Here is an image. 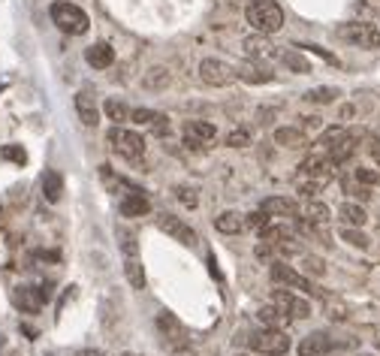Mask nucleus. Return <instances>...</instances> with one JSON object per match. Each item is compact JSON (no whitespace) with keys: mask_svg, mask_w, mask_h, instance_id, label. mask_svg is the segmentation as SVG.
Wrapping results in <instances>:
<instances>
[{"mask_svg":"<svg viewBox=\"0 0 380 356\" xmlns=\"http://www.w3.org/2000/svg\"><path fill=\"white\" fill-rule=\"evenodd\" d=\"M245 18L257 34H278L284 27V9L278 6V0H251L245 9Z\"/></svg>","mask_w":380,"mask_h":356,"instance_id":"f257e3e1","label":"nucleus"},{"mask_svg":"<svg viewBox=\"0 0 380 356\" xmlns=\"http://www.w3.org/2000/svg\"><path fill=\"white\" fill-rule=\"evenodd\" d=\"M48 15H52L57 30H64V34H69V37H82V34H88V27H91L88 13L82 6L69 4V0H57V4H52Z\"/></svg>","mask_w":380,"mask_h":356,"instance_id":"f03ea898","label":"nucleus"},{"mask_svg":"<svg viewBox=\"0 0 380 356\" xmlns=\"http://www.w3.org/2000/svg\"><path fill=\"white\" fill-rule=\"evenodd\" d=\"M245 341H247V348L257 350L259 356H284L293 348V341H290V335L284 329H266V327L245 335Z\"/></svg>","mask_w":380,"mask_h":356,"instance_id":"7ed1b4c3","label":"nucleus"},{"mask_svg":"<svg viewBox=\"0 0 380 356\" xmlns=\"http://www.w3.org/2000/svg\"><path fill=\"white\" fill-rule=\"evenodd\" d=\"M269 278H272V284H278V287L299 290V293H308V296H317V299L326 296V293L320 290V287H314L308 275L296 272L293 266H287V263H272V269H269Z\"/></svg>","mask_w":380,"mask_h":356,"instance_id":"20e7f679","label":"nucleus"},{"mask_svg":"<svg viewBox=\"0 0 380 356\" xmlns=\"http://www.w3.org/2000/svg\"><path fill=\"white\" fill-rule=\"evenodd\" d=\"M106 139H109V145H112V151H118V154L127 157V160H142L145 157V136L136 133V130H127L124 124H115L106 133Z\"/></svg>","mask_w":380,"mask_h":356,"instance_id":"39448f33","label":"nucleus"},{"mask_svg":"<svg viewBox=\"0 0 380 356\" xmlns=\"http://www.w3.org/2000/svg\"><path fill=\"white\" fill-rule=\"evenodd\" d=\"M335 37L356 48H380V30L368 22H347L335 30Z\"/></svg>","mask_w":380,"mask_h":356,"instance_id":"423d86ee","label":"nucleus"},{"mask_svg":"<svg viewBox=\"0 0 380 356\" xmlns=\"http://www.w3.org/2000/svg\"><path fill=\"white\" fill-rule=\"evenodd\" d=\"M199 79H203L208 88H229L236 82V67H229L221 58H205L203 64H199Z\"/></svg>","mask_w":380,"mask_h":356,"instance_id":"0eeeda50","label":"nucleus"},{"mask_svg":"<svg viewBox=\"0 0 380 356\" xmlns=\"http://www.w3.org/2000/svg\"><path fill=\"white\" fill-rule=\"evenodd\" d=\"M157 329H160V335H163V341L169 344V348H184V344H190V332L175 314H169V311L157 314Z\"/></svg>","mask_w":380,"mask_h":356,"instance_id":"6e6552de","label":"nucleus"},{"mask_svg":"<svg viewBox=\"0 0 380 356\" xmlns=\"http://www.w3.org/2000/svg\"><path fill=\"white\" fill-rule=\"evenodd\" d=\"M242 48H245L247 58L259 60V64L281 58V52H278V46L272 43V39H269V34H251V37H245V39H242Z\"/></svg>","mask_w":380,"mask_h":356,"instance_id":"1a4fd4ad","label":"nucleus"},{"mask_svg":"<svg viewBox=\"0 0 380 356\" xmlns=\"http://www.w3.org/2000/svg\"><path fill=\"white\" fill-rule=\"evenodd\" d=\"M272 305H278V308L287 311L290 317H296V320L311 317V302L296 296L293 290H272Z\"/></svg>","mask_w":380,"mask_h":356,"instance_id":"9d476101","label":"nucleus"},{"mask_svg":"<svg viewBox=\"0 0 380 356\" xmlns=\"http://www.w3.org/2000/svg\"><path fill=\"white\" fill-rule=\"evenodd\" d=\"M359 139H362V133H356V130H347V133H344L341 139H338L329 151H323V154L329 157V164H332V166H341V164H347V160L356 154Z\"/></svg>","mask_w":380,"mask_h":356,"instance_id":"9b49d317","label":"nucleus"},{"mask_svg":"<svg viewBox=\"0 0 380 356\" xmlns=\"http://www.w3.org/2000/svg\"><path fill=\"white\" fill-rule=\"evenodd\" d=\"M157 227L163 230L169 239L182 242V245H194V242H196V232L190 230V223H184L182 218H175V215H169V211H163V215L157 218Z\"/></svg>","mask_w":380,"mask_h":356,"instance_id":"f8f14e48","label":"nucleus"},{"mask_svg":"<svg viewBox=\"0 0 380 356\" xmlns=\"http://www.w3.org/2000/svg\"><path fill=\"white\" fill-rule=\"evenodd\" d=\"M236 79H242L247 85H269L275 79V73L266 64H259V60H242L236 67Z\"/></svg>","mask_w":380,"mask_h":356,"instance_id":"ddd939ff","label":"nucleus"},{"mask_svg":"<svg viewBox=\"0 0 380 356\" xmlns=\"http://www.w3.org/2000/svg\"><path fill=\"white\" fill-rule=\"evenodd\" d=\"M130 121H136L139 127L151 130V133H157V136L169 133V118L160 115V112H154V109H133L130 112Z\"/></svg>","mask_w":380,"mask_h":356,"instance_id":"4468645a","label":"nucleus"},{"mask_svg":"<svg viewBox=\"0 0 380 356\" xmlns=\"http://www.w3.org/2000/svg\"><path fill=\"white\" fill-rule=\"evenodd\" d=\"M335 350V341L326 332H311L299 344V356H329Z\"/></svg>","mask_w":380,"mask_h":356,"instance_id":"2eb2a0df","label":"nucleus"},{"mask_svg":"<svg viewBox=\"0 0 380 356\" xmlns=\"http://www.w3.org/2000/svg\"><path fill=\"white\" fill-rule=\"evenodd\" d=\"M46 296H48L46 290H34V287H15V290H13L15 308H22V311H27V314H36L39 308H43Z\"/></svg>","mask_w":380,"mask_h":356,"instance_id":"dca6fc26","label":"nucleus"},{"mask_svg":"<svg viewBox=\"0 0 380 356\" xmlns=\"http://www.w3.org/2000/svg\"><path fill=\"white\" fill-rule=\"evenodd\" d=\"M73 106H76V115H79V121H82L85 127H94L100 121V109L94 103L91 91H79V94L73 97Z\"/></svg>","mask_w":380,"mask_h":356,"instance_id":"f3484780","label":"nucleus"},{"mask_svg":"<svg viewBox=\"0 0 380 356\" xmlns=\"http://www.w3.org/2000/svg\"><path fill=\"white\" fill-rule=\"evenodd\" d=\"M275 145H281L287 151H302V148H308V133H302L299 127H278Z\"/></svg>","mask_w":380,"mask_h":356,"instance_id":"a211bd4d","label":"nucleus"},{"mask_svg":"<svg viewBox=\"0 0 380 356\" xmlns=\"http://www.w3.org/2000/svg\"><path fill=\"white\" fill-rule=\"evenodd\" d=\"M85 60H88V64H91L94 70H109V67L115 64V48L109 46V43H94V46H88Z\"/></svg>","mask_w":380,"mask_h":356,"instance_id":"6ab92c4d","label":"nucleus"},{"mask_svg":"<svg viewBox=\"0 0 380 356\" xmlns=\"http://www.w3.org/2000/svg\"><path fill=\"white\" fill-rule=\"evenodd\" d=\"M266 211L269 218H296V199H290V197H269L263 199V206H259Z\"/></svg>","mask_w":380,"mask_h":356,"instance_id":"aec40b11","label":"nucleus"},{"mask_svg":"<svg viewBox=\"0 0 380 356\" xmlns=\"http://www.w3.org/2000/svg\"><path fill=\"white\" fill-rule=\"evenodd\" d=\"M148 211H151V202H148V197H142L139 190L127 193V197L121 199V215L124 218H145Z\"/></svg>","mask_w":380,"mask_h":356,"instance_id":"412c9836","label":"nucleus"},{"mask_svg":"<svg viewBox=\"0 0 380 356\" xmlns=\"http://www.w3.org/2000/svg\"><path fill=\"white\" fill-rule=\"evenodd\" d=\"M184 136L196 139V142H212V139L217 136V127L212 124V121L190 118V121H184Z\"/></svg>","mask_w":380,"mask_h":356,"instance_id":"4be33fe9","label":"nucleus"},{"mask_svg":"<svg viewBox=\"0 0 380 356\" xmlns=\"http://www.w3.org/2000/svg\"><path fill=\"white\" fill-rule=\"evenodd\" d=\"M215 230L224 232V236H236V232L245 230V215H238V211H221V215L215 218Z\"/></svg>","mask_w":380,"mask_h":356,"instance_id":"5701e85b","label":"nucleus"},{"mask_svg":"<svg viewBox=\"0 0 380 356\" xmlns=\"http://www.w3.org/2000/svg\"><path fill=\"white\" fill-rule=\"evenodd\" d=\"M257 320L263 323L266 329H281L284 323H290L293 317H290L287 311H281V308H278V305H263V308L257 311Z\"/></svg>","mask_w":380,"mask_h":356,"instance_id":"b1692460","label":"nucleus"},{"mask_svg":"<svg viewBox=\"0 0 380 356\" xmlns=\"http://www.w3.org/2000/svg\"><path fill=\"white\" fill-rule=\"evenodd\" d=\"M169 82H172V76H169V70L166 67H151L148 73H142V88L145 91H166Z\"/></svg>","mask_w":380,"mask_h":356,"instance_id":"393cba45","label":"nucleus"},{"mask_svg":"<svg viewBox=\"0 0 380 356\" xmlns=\"http://www.w3.org/2000/svg\"><path fill=\"white\" fill-rule=\"evenodd\" d=\"M43 197H46V202H61V197H64V178H61V172L48 169L46 176H43Z\"/></svg>","mask_w":380,"mask_h":356,"instance_id":"a878e982","label":"nucleus"},{"mask_svg":"<svg viewBox=\"0 0 380 356\" xmlns=\"http://www.w3.org/2000/svg\"><path fill=\"white\" fill-rule=\"evenodd\" d=\"M338 218H341L344 227H365V220H368L365 209L359 206V202H344V206L338 209Z\"/></svg>","mask_w":380,"mask_h":356,"instance_id":"bb28decb","label":"nucleus"},{"mask_svg":"<svg viewBox=\"0 0 380 356\" xmlns=\"http://www.w3.org/2000/svg\"><path fill=\"white\" fill-rule=\"evenodd\" d=\"M329 206L326 202H317V199H308V206H305V211H302V218L308 220V223H314V227H326L329 223Z\"/></svg>","mask_w":380,"mask_h":356,"instance_id":"cd10ccee","label":"nucleus"},{"mask_svg":"<svg viewBox=\"0 0 380 356\" xmlns=\"http://www.w3.org/2000/svg\"><path fill=\"white\" fill-rule=\"evenodd\" d=\"M338 97H341V91H338V88H326V85H320V88H311V91H305V100H308V103H314V106H326V103H335Z\"/></svg>","mask_w":380,"mask_h":356,"instance_id":"c85d7f7f","label":"nucleus"},{"mask_svg":"<svg viewBox=\"0 0 380 356\" xmlns=\"http://www.w3.org/2000/svg\"><path fill=\"white\" fill-rule=\"evenodd\" d=\"M287 239H293V236H290V230L281 227V223H269L266 230H259V242H266V245H272V248H278Z\"/></svg>","mask_w":380,"mask_h":356,"instance_id":"c756f323","label":"nucleus"},{"mask_svg":"<svg viewBox=\"0 0 380 356\" xmlns=\"http://www.w3.org/2000/svg\"><path fill=\"white\" fill-rule=\"evenodd\" d=\"M124 275H127L130 287H136V290L145 287V269H142V263H139L136 257H127L124 260Z\"/></svg>","mask_w":380,"mask_h":356,"instance_id":"7c9ffc66","label":"nucleus"},{"mask_svg":"<svg viewBox=\"0 0 380 356\" xmlns=\"http://www.w3.org/2000/svg\"><path fill=\"white\" fill-rule=\"evenodd\" d=\"M323 311H326V317H329V320H347V317H350L347 302L332 299V296H323Z\"/></svg>","mask_w":380,"mask_h":356,"instance_id":"2f4dec72","label":"nucleus"},{"mask_svg":"<svg viewBox=\"0 0 380 356\" xmlns=\"http://www.w3.org/2000/svg\"><path fill=\"white\" fill-rule=\"evenodd\" d=\"M175 199L182 202V206H187V209H196L199 206V190L194 187V185H175Z\"/></svg>","mask_w":380,"mask_h":356,"instance_id":"473e14b6","label":"nucleus"},{"mask_svg":"<svg viewBox=\"0 0 380 356\" xmlns=\"http://www.w3.org/2000/svg\"><path fill=\"white\" fill-rule=\"evenodd\" d=\"M341 187H344V193H350L353 199H359V202H365V199H372V187H365V185H359V181L353 178V176H347L344 181H341Z\"/></svg>","mask_w":380,"mask_h":356,"instance_id":"72a5a7b5","label":"nucleus"},{"mask_svg":"<svg viewBox=\"0 0 380 356\" xmlns=\"http://www.w3.org/2000/svg\"><path fill=\"white\" fill-rule=\"evenodd\" d=\"M106 115L109 121H115V124H124V121H130V109L121 103V100H106Z\"/></svg>","mask_w":380,"mask_h":356,"instance_id":"f704fd0d","label":"nucleus"},{"mask_svg":"<svg viewBox=\"0 0 380 356\" xmlns=\"http://www.w3.org/2000/svg\"><path fill=\"white\" fill-rule=\"evenodd\" d=\"M323 187H326V178H308V176H302V181H299V197L314 199Z\"/></svg>","mask_w":380,"mask_h":356,"instance_id":"c9c22d12","label":"nucleus"},{"mask_svg":"<svg viewBox=\"0 0 380 356\" xmlns=\"http://www.w3.org/2000/svg\"><path fill=\"white\" fill-rule=\"evenodd\" d=\"M341 239L347 242V245L359 248V251H365V248H368V242H372V239H368V236H365V232L359 230V227H344V230H341Z\"/></svg>","mask_w":380,"mask_h":356,"instance_id":"e433bc0d","label":"nucleus"},{"mask_svg":"<svg viewBox=\"0 0 380 356\" xmlns=\"http://www.w3.org/2000/svg\"><path fill=\"white\" fill-rule=\"evenodd\" d=\"M302 269H305L308 278H311V275H314V278H323V275H326V263L320 260V257H314V253H305V257H302Z\"/></svg>","mask_w":380,"mask_h":356,"instance_id":"4c0bfd02","label":"nucleus"},{"mask_svg":"<svg viewBox=\"0 0 380 356\" xmlns=\"http://www.w3.org/2000/svg\"><path fill=\"white\" fill-rule=\"evenodd\" d=\"M251 133H247L245 127H236V130H229L226 133V148H247L251 145Z\"/></svg>","mask_w":380,"mask_h":356,"instance_id":"58836bf2","label":"nucleus"},{"mask_svg":"<svg viewBox=\"0 0 380 356\" xmlns=\"http://www.w3.org/2000/svg\"><path fill=\"white\" fill-rule=\"evenodd\" d=\"M281 60L290 67V70H296V73H311V64L302 58V55H296V52H287V55H281Z\"/></svg>","mask_w":380,"mask_h":356,"instance_id":"ea45409f","label":"nucleus"},{"mask_svg":"<svg viewBox=\"0 0 380 356\" xmlns=\"http://www.w3.org/2000/svg\"><path fill=\"white\" fill-rule=\"evenodd\" d=\"M269 223H272V218H269L263 209H257L254 215H245V227H254L257 232H259V230H266Z\"/></svg>","mask_w":380,"mask_h":356,"instance_id":"a19ab883","label":"nucleus"},{"mask_svg":"<svg viewBox=\"0 0 380 356\" xmlns=\"http://www.w3.org/2000/svg\"><path fill=\"white\" fill-rule=\"evenodd\" d=\"M350 176H353L359 185H365V187H374V185H377V172L368 169V166H356L353 172H350Z\"/></svg>","mask_w":380,"mask_h":356,"instance_id":"79ce46f5","label":"nucleus"},{"mask_svg":"<svg viewBox=\"0 0 380 356\" xmlns=\"http://www.w3.org/2000/svg\"><path fill=\"white\" fill-rule=\"evenodd\" d=\"M344 133H347V130H344V127H329V130H326V133H323V136H320V151H329V148H332V145H335V142H338V139H341Z\"/></svg>","mask_w":380,"mask_h":356,"instance_id":"37998d69","label":"nucleus"},{"mask_svg":"<svg viewBox=\"0 0 380 356\" xmlns=\"http://www.w3.org/2000/svg\"><path fill=\"white\" fill-rule=\"evenodd\" d=\"M302 133H314V130L323 127V118L320 115H299V124H296Z\"/></svg>","mask_w":380,"mask_h":356,"instance_id":"c03bdc74","label":"nucleus"},{"mask_svg":"<svg viewBox=\"0 0 380 356\" xmlns=\"http://www.w3.org/2000/svg\"><path fill=\"white\" fill-rule=\"evenodd\" d=\"M0 154H4L6 160H13V164H18L22 166L25 160H27V154H25V148H18V145H6L4 151H0Z\"/></svg>","mask_w":380,"mask_h":356,"instance_id":"a18cd8bd","label":"nucleus"},{"mask_svg":"<svg viewBox=\"0 0 380 356\" xmlns=\"http://www.w3.org/2000/svg\"><path fill=\"white\" fill-rule=\"evenodd\" d=\"M365 151L374 157V164H380V139L377 136H365Z\"/></svg>","mask_w":380,"mask_h":356,"instance_id":"49530a36","label":"nucleus"},{"mask_svg":"<svg viewBox=\"0 0 380 356\" xmlns=\"http://www.w3.org/2000/svg\"><path fill=\"white\" fill-rule=\"evenodd\" d=\"M121 251H124V257H136V253H139L136 239H133V236H124V242H121Z\"/></svg>","mask_w":380,"mask_h":356,"instance_id":"de8ad7c7","label":"nucleus"},{"mask_svg":"<svg viewBox=\"0 0 380 356\" xmlns=\"http://www.w3.org/2000/svg\"><path fill=\"white\" fill-rule=\"evenodd\" d=\"M272 251H275V248H272V245H266V242H263V245H257V251H254V253H257L259 260H269V257H272Z\"/></svg>","mask_w":380,"mask_h":356,"instance_id":"09e8293b","label":"nucleus"},{"mask_svg":"<svg viewBox=\"0 0 380 356\" xmlns=\"http://www.w3.org/2000/svg\"><path fill=\"white\" fill-rule=\"evenodd\" d=\"M69 356H106L103 350H94V348H79V350H73Z\"/></svg>","mask_w":380,"mask_h":356,"instance_id":"8fccbe9b","label":"nucleus"},{"mask_svg":"<svg viewBox=\"0 0 380 356\" xmlns=\"http://www.w3.org/2000/svg\"><path fill=\"white\" fill-rule=\"evenodd\" d=\"M172 356H199L190 344H184V348H172Z\"/></svg>","mask_w":380,"mask_h":356,"instance_id":"3c124183","label":"nucleus"},{"mask_svg":"<svg viewBox=\"0 0 380 356\" xmlns=\"http://www.w3.org/2000/svg\"><path fill=\"white\" fill-rule=\"evenodd\" d=\"M374 348H377V350H380V329H377V332H374Z\"/></svg>","mask_w":380,"mask_h":356,"instance_id":"603ef678","label":"nucleus"},{"mask_svg":"<svg viewBox=\"0 0 380 356\" xmlns=\"http://www.w3.org/2000/svg\"><path fill=\"white\" fill-rule=\"evenodd\" d=\"M359 356H368V353H359Z\"/></svg>","mask_w":380,"mask_h":356,"instance_id":"864d4df0","label":"nucleus"},{"mask_svg":"<svg viewBox=\"0 0 380 356\" xmlns=\"http://www.w3.org/2000/svg\"><path fill=\"white\" fill-rule=\"evenodd\" d=\"M236 356H245V353H236Z\"/></svg>","mask_w":380,"mask_h":356,"instance_id":"5fc2aeb1","label":"nucleus"}]
</instances>
